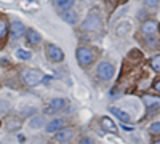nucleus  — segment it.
<instances>
[{"label":"nucleus","instance_id":"23","mask_svg":"<svg viewBox=\"0 0 160 144\" xmlns=\"http://www.w3.org/2000/svg\"><path fill=\"white\" fill-rule=\"evenodd\" d=\"M151 133H152V135H158V133H160V125H158V122L152 123V127H151Z\"/></svg>","mask_w":160,"mask_h":144},{"label":"nucleus","instance_id":"10","mask_svg":"<svg viewBox=\"0 0 160 144\" xmlns=\"http://www.w3.org/2000/svg\"><path fill=\"white\" fill-rule=\"evenodd\" d=\"M101 125H102V128L106 130V132L117 135V127H115V123L109 119V117H102V119H101Z\"/></svg>","mask_w":160,"mask_h":144},{"label":"nucleus","instance_id":"16","mask_svg":"<svg viewBox=\"0 0 160 144\" xmlns=\"http://www.w3.org/2000/svg\"><path fill=\"white\" fill-rule=\"evenodd\" d=\"M62 19H64L66 22H69V24H75V22H77V13L72 11V10L64 11V13H62Z\"/></svg>","mask_w":160,"mask_h":144},{"label":"nucleus","instance_id":"18","mask_svg":"<svg viewBox=\"0 0 160 144\" xmlns=\"http://www.w3.org/2000/svg\"><path fill=\"white\" fill-rule=\"evenodd\" d=\"M16 56H18L19 59L29 61V59L32 58V53H31V51H28V50H18V51H16Z\"/></svg>","mask_w":160,"mask_h":144},{"label":"nucleus","instance_id":"8","mask_svg":"<svg viewBox=\"0 0 160 144\" xmlns=\"http://www.w3.org/2000/svg\"><path fill=\"white\" fill-rule=\"evenodd\" d=\"M64 106H66V101H64L62 98H55V99L50 101L47 112H50V114H51V112H58V111L64 109Z\"/></svg>","mask_w":160,"mask_h":144},{"label":"nucleus","instance_id":"26","mask_svg":"<svg viewBox=\"0 0 160 144\" xmlns=\"http://www.w3.org/2000/svg\"><path fill=\"white\" fill-rule=\"evenodd\" d=\"M122 2H125V0H122Z\"/></svg>","mask_w":160,"mask_h":144},{"label":"nucleus","instance_id":"19","mask_svg":"<svg viewBox=\"0 0 160 144\" xmlns=\"http://www.w3.org/2000/svg\"><path fill=\"white\" fill-rule=\"evenodd\" d=\"M144 99V104H146V106H148V107H152L154 106V104H158V98L157 96H144L142 98Z\"/></svg>","mask_w":160,"mask_h":144},{"label":"nucleus","instance_id":"12","mask_svg":"<svg viewBox=\"0 0 160 144\" xmlns=\"http://www.w3.org/2000/svg\"><path fill=\"white\" fill-rule=\"evenodd\" d=\"M26 37H28L29 43H32V45H37L40 40H42L40 34H38L37 31H34V29H28V31H26Z\"/></svg>","mask_w":160,"mask_h":144},{"label":"nucleus","instance_id":"22","mask_svg":"<svg viewBox=\"0 0 160 144\" xmlns=\"http://www.w3.org/2000/svg\"><path fill=\"white\" fill-rule=\"evenodd\" d=\"M142 2L148 8H157L158 7V0H142Z\"/></svg>","mask_w":160,"mask_h":144},{"label":"nucleus","instance_id":"3","mask_svg":"<svg viewBox=\"0 0 160 144\" xmlns=\"http://www.w3.org/2000/svg\"><path fill=\"white\" fill-rule=\"evenodd\" d=\"M114 66L109 62H101L98 66V77L101 78V80H111V78L114 77Z\"/></svg>","mask_w":160,"mask_h":144},{"label":"nucleus","instance_id":"20","mask_svg":"<svg viewBox=\"0 0 160 144\" xmlns=\"http://www.w3.org/2000/svg\"><path fill=\"white\" fill-rule=\"evenodd\" d=\"M29 125L32 128H40V127H43V119L42 117H34V119L29 122Z\"/></svg>","mask_w":160,"mask_h":144},{"label":"nucleus","instance_id":"1","mask_svg":"<svg viewBox=\"0 0 160 144\" xmlns=\"http://www.w3.org/2000/svg\"><path fill=\"white\" fill-rule=\"evenodd\" d=\"M43 80V72H40L37 69H28L22 72V82L28 87H35Z\"/></svg>","mask_w":160,"mask_h":144},{"label":"nucleus","instance_id":"6","mask_svg":"<svg viewBox=\"0 0 160 144\" xmlns=\"http://www.w3.org/2000/svg\"><path fill=\"white\" fill-rule=\"evenodd\" d=\"M72 138H74V130H72V128H64V130L61 128V130H58L56 139H58L61 144H71Z\"/></svg>","mask_w":160,"mask_h":144},{"label":"nucleus","instance_id":"4","mask_svg":"<svg viewBox=\"0 0 160 144\" xmlns=\"http://www.w3.org/2000/svg\"><path fill=\"white\" fill-rule=\"evenodd\" d=\"M99 15L98 13H90V15L87 16V19H85V22L82 24V27L85 29V31H95V29H98L99 27Z\"/></svg>","mask_w":160,"mask_h":144},{"label":"nucleus","instance_id":"5","mask_svg":"<svg viewBox=\"0 0 160 144\" xmlns=\"http://www.w3.org/2000/svg\"><path fill=\"white\" fill-rule=\"evenodd\" d=\"M47 55H48V58H50L53 62H61V61L64 59V51H62L59 47H56V45H48Z\"/></svg>","mask_w":160,"mask_h":144},{"label":"nucleus","instance_id":"24","mask_svg":"<svg viewBox=\"0 0 160 144\" xmlns=\"http://www.w3.org/2000/svg\"><path fill=\"white\" fill-rule=\"evenodd\" d=\"M80 144H93V142H91L90 138H85V139H82V142H80Z\"/></svg>","mask_w":160,"mask_h":144},{"label":"nucleus","instance_id":"25","mask_svg":"<svg viewBox=\"0 0 160 144\" xmlns=\"http://www.w3.org/2000/svg\"><path fill=\"white\" fill-rule=\"evenodd\" d=\"M152 144H160V141H155V142H152Z\"/></svg>","mask_w":160,"mask_h":144},{"label":"nucleus","instance_id":"9","mask_svg":"<svg viewBox=\"0 0 160 144\" xmlns=\"http://www.w3.org/2000/svg\"><path fill=\"white\" fill-rule=\"evenodd\" d=\"M141 32L144 35H152L157 32V21H144L141 26Z\"/></svg>","mask_w":160,"mask_h":144},{"label":"nucleus","instance_id":"7","mask_svg":"<svg viewBox=\"0 0 160 144\" xmlns=\"http://www.w3.org/2000/svg\"><path fill=\"white\" fill-rule=\"evenodd\" d=\"M10 31H11L13 38H21V37L26 34V27H24V24H22L21 21H13Z\"/></svg>","mask_w":160,"mask_h":144},{"label":"nucleus","instance_id":"2","mask_svg":"<svg viewBox=\"0 0 160 144\" xmlns=\"http://www.w3.org/2000/svg\"><path fill=\"white\" fill-rule=\"evenodd\" d=\"M77 59H78V64L80 66H90V64L93 62V59H95V55H93V51L87 47H80L77 50Z\"/></svg>","mask_w":160,"mask_h":144},{"label":"nucleus","instance_id":"17","mask_svg":"<svg viewBox=\"0 0 160 144\" xmlns=\"http://www.w3.org/2000/svg\"><path fill=\"white\" fill-rule=\"evenodd\" d=\"M130 29H131L130 22H128V21H123L122 24H118L117 27H115V34H118V35H125V34L130 32Z\"/></svg>","mask_w":160,"mask_h":144},{"label":"nucleus","instance_id":"11","mask_svg":"<svg viewBox=\"0 0 160 144\" xmlns=\"http://www.w3.org/2000/svg\"><path fill=\"white\" fill-rule=\"evenodd\" d=\"M62 128V120L61 119H53L47 127H45V130L48 133H55V132H58V130H61Z\"/></svg>","mask_w":160,"mask_h":144},{"label":"nucleus","instance_id":"14","mask_svg":"<svg viewBox=\"0 0 160 144\" xmlns=\"http://www.w3.org/2000/svg\"><path fill=\"white\" fill-rule=\"evenodd\" d=\"M74 2L75 0H55V5H56V8H59L62 11H68V10L72 8Z\"/></svg>","mask_w":160,"mask_h":144},{"label":"nucleus","instance_id":"15","mask_svg":"<svg viewBox=\"0 0 160 144\" xmlns=\"http://www.w3.org/2000/svg\"><path fill=\"white\" fill-rule=\"evenodd\" d=\"M8 34V22L5 18H0V43H2Z\"/></svg>","mask_w":160,"mask_h":144},{"label":"nucleus","instance_id":"21","mask_svg":"<svg viewBox=\"0 0 160 144\" xmlns=\"http://www.w3.org/2000/svg\"><path fill=\"white\" fill-rule=\"evenodd\" d=\"M158 59H160V58H158V55H157V56H154V58H152V61H151V66L154 67V71H155V72H158V71H160V61H158Z\"/></svg>","mask_w":160,"mask_h":144},{"label":"nucleus","instance_id":"13","mask_svg":"<svg viewBox=\"0 0 160 144\" xmlns=\"http://www.w3.org/2000/svg\"><path fill=\"white\" fill-rule=\"evenodd\" d=\"M111 112L117 117V119L122 120V122H130V115H128V112H125V111H122V109H118V107H111Z\"/></svg>","mask_w":160,"mask_h":144}]
</instances>
